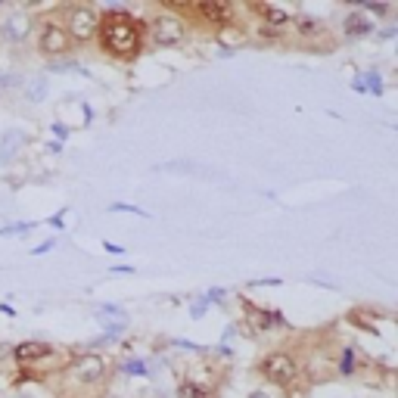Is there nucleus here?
<instances>
[{
  "label": "nucleus",
  "mask_w": 398,
  "mask_h": 398,
  "mask_svg": "<svg viewBox=\"0 0 398 398\" xmlns=\"http://www.w3.org/2000/svg\"><path fill=\"white\" fill-rule=\"evenodd\" d=\"M143 34H147L143 22H137L128 10L112 7L100 16V28H97L94 41H100V50L106 56L119 62H131L143 53Z\"/></svg>",
  "instance_id": "f257e3e1"
},
{
  "label": "nucleus",
  "mask_w": 398,
  "mask_h": 398,
  "mask_svg": "<svg viewBox=\"0 0 398 398\" xmlns=\"http://www.w3.org/2000/svg\"><path fill=\"white\" fill-rule=\"evenodd\" d=\"M60 373V395L72 398V395H94L97 389L109 383L112 377V364H109L106 355H97V351H82V355H72L66 361V367Z\"/></svg>",
  "instance_id": "f03ea898"
},
{
  "label": "nucleus",
  "mask_w": 398,
  "mask_h": 398,
  "mask_svg": "<svg viewBox=\"0 0 398 398\" xmlns=\"http://www.w3.org/2000/svg\"><path fill=\"white\" fill-rule=\"evenodd\" d=\"M256 373L264 380L268 386L277 389H293V386L302 380V364L284 349H274L268 355H262V361L256 364Z\"/></svg>",
  "instance_id": "7ed1b4c3"
},
{
  "label": "nucleus",
  "mask_w": 398,
  "mask_h": 398,
  "mask_svg": "<svg viewBox=\"0 0 398 398\" xmlns=\"http://www.w3.org/2000/svg\"><path fill=\"white\" fill-rule=\"evenodd\" d=\"M60 25L66 28V34L72 38V44H88V41L97 38L100 13H97L94 7H84V3H72V7H62Z\"/></svg>",
  "instance_id": "20e7f679"
},
{
  "label": "nucleus",
  "mask_w": 398,
  "mask_h": 398,
  "mask_svg": "<svg viewBox=\"0 0 398 398\" xmlns=\"http://www.w3.org/2000/svg\"><path fill=\"white\" fill-rule=\"evenodd\" d=\"M184 38H187V19L184 16L156 13L149 19V41H153V47H159V50L177 47V44H184Z\"/></svg>",
  "instance_id": "39448f33"
},
{
  "label": "nucleus",
  "mask_w": 398,
  "mask_h": 398,
  "mask_svg": "<svg viewBox=\"0 0 398 398\" xmlns=\"http://www.w3.org/2000/svg\"><path fill=\"white\" fill-rule=\"evenodd\" d=\"M34 44H38V53L44 60H62V56H69L75 50L72 38L60 25V19H44L41 28H38V41Z\"/></svg>",
  "instance_id": "423d86ee"
},
{
  "label": "nucleus",
  "mask_w": 398,
  "mask_h": 398,
  "mask_svg": "<svg viewBox=\"0 0 398 398\" xmlns=\"http://www.w3.org/2000/svg\"><path fill=\"white\" fill-rule=\"evenodd\" d=\"M32 25H34V22H32V16H28L25 10H13V13H7L3 19H0V41L19 47V44L28 41Z\"/></svg>",
  "instance_id": "0eeeda50"
},
{
  "label": "nucleus",
  "mask_w": 398,
  "mask_h": 398,
  "mask_svg": "<svg viewBox=\"0 0 398 398\" xmlns=\"http://www.w3.org/2000/svg\"><path fill=\"white\" fill-rule=\"evenodd\" d=\"M10 355L19 361L22 367H32V364H41V361H50V358L60 355V349L50 343H44V339H25V343L13 345V351Z\"/></svg>",
  "instance_id": "6e6552de"
},
{
  "label": "nucleus",
  "mask_w": 398,
  "mask_h": 398,
  "mask_svg": "<svg viewBox=\"0 0 398 398\" xmlns=\"http://www.w3.org/2000/svg\"><path fill=\"white\" fill-rule=\"evenodd\" d=\"M190 13L199 22H206V25H218V28L234 22V7L224 3V0H203V3H193Z\"/></svg>",
  "instance_id": "1a4fd4ad"
},
{
  "label": "nucleus",
  "mask_w": 398,
  "mask_h": 398,
  "mask_svg": "<svg viewBox=\"0 0 398 398\" xmlns=\"http://www.w3.org/2000/svg\"><path fill=\"white\" fill-rule=\"evenodd\" d=\"M243 308H246V324H249V330H246V333L284 327V317L277 314V311H271V308H256V305H249V302H246Z\"/></svg>",
  "instance_id": "9d476101"
},
{
  "label": "nucleus",
  "mask_w": 398,
  "mask_h": 398,
  "mask_svg": "<svg viewBox=\"0 0 398 398\" xmlns=\"http://www.w3.org/2000/svg\"><path fill=\"white\" fill-rule=\"evenodd\" d=\"M290 28L296 32L299 41H317V38H327V25H324V19H317V16H305V13L293 16Z\"/></svg>",
  "instance_id": "9b49d317"
},
{
  "label": "nucleus",
  "mask_w": 398,
  "mask_h": 398,
  "mask_svg": "<svg viewBox=\"0 0 398 398\" xmlns=\"http://www.w3.org/2000/svg\"><path fill=\"white\" fill-rule=\"evenodd\" d=\"M377 32V22L371 19V16H364V13H349L343 19V38L345 41H358V38H367V34H373Z\"/></svg>",
  "instance_id": "f8f14e48"
},
{
  "label": "nucleus",
  "mask_w": 398,
  "mask_h": 398,
  "mask_svg": "<svg viewBox=\"0 0 398 398\" xmlns=\"http://www.w3.org/2000/svg\"><path fill=\"white\" fill-rule=\"evenodd\" d=\"M25 143H28V134L22 128L3 131V134H0V165H3V162H13L16 156L25 149Z\"/></svg>",
  "instance_id": "ddd939ff"
},
{
  "label": "nucleus",
  "mask_w": 398,
  "mask_h": 398,
  "mask_svg": "<svg viewBox=\"0 0 398 398\" xmlns=\"http://www.w3.org/2000/svg\"><path fill=\"white\" fill-rule=\"evenodd\" d=\"M249 10L256 16H262V25L280 28V32H286L293 22V13H286V10H280V7H271V3H249Z\"/></svg>",
  "instance_id": "4468645a"
},
{
  "label": "nucleus",
  "mask_w": 398,
  "mask_h": 398,
  "mask_svg": "<svg viewBox=\"0 0 398 398\" xmlns=\"http://www.w3.org/2000/svg\"><path fill=\"white\" fill-rule=\"evenodd\" d=\"M218 44H221V50H227V53H236L243 44H249V34H246V28L240 25V22H230V25L218 28Z\"/></svg>",
  "instance_id": "2eb2a0df"
},
{
  "label": "nucleus",
  "mask_w": 398,
  "mask_h": 398,
  "mask_svg": "<svg viewBox=\"0 0 398 398\" xmlns=\"http://www.w3.org/2000/svg\"><path fill=\"white\" fill-rule=\"evenodd\" d=\"M336 373H339V377H355V373H358V345H351V343L339 345Z\"/></svg>",
  "instance_id": "dca6fc26"
},
{
  "label": "nucleus",
  "mask_w": 398,
  "mask_h": 398,
  "mask_svg": "<svg viewBox=\"0 0 398 398\" xmlns=\"http://www.w3.org/2000/svg\"><path fill=\"white\" fill-rule=\"evenodd\" d=\"M47 90H50L47 75H34V78H28V82H25L22 94H25L28 103H41V100H47Z\"/></svg>",
  "instance_id": "f3484780"
},
{
  "label": "nucleus",
  "mask_w": 398,
  "mask_h": 398,
  "mask_svg": "<svg viewBox=\"0 0 398 398\" xmlns=\"http://www.w3.org/2000/svg\"><path fill=\"white\" fill-rule=\"evenodd\" d=\"M94 314L100 317V327L103 324H119V321H128L125 308H119V305H97Z\"/></svg>",
  "instance_id": "a211bd4d"
},
{
  "label": "nucleus",
  "mask_w": 398,
  "mask_h": 398,
  "mask_svg": "<svg viewBox=\"0 0 398 398\" xmlns=\"http://www.w3.org/2000/svg\"><path fill=\"white\" fill-rule=\"evenodd\" d=\"M177 398H212V389L203 383H196V380H184L177 386Z\"/></svg>",
  "instance_id": "6ab92c4d"
},
{
  "label": "nucleus",
  "mask_w": 398,
  "mask_h": 398,
  "mask_svg": "<svg viewBox=\"0 0 398 398\" xmlns=\"http://www.w3.org/2000/svg\"><path fill=\"white\" fill-rule=\"evenodd\" d=\"M122 373H131V377H149V364L147 361H140V358H131V361H125L122 364Z\"/></svg>",
  "instance_id": "aec40b11"
},
{
  "label": "nucleus",
  "mask_w": 398,
  "mask_h": 398,
  "mask_svg": "<svg viewBox=\"0 0 398 398\" xmlns=\"http://www.w3.org/2000/svg\"><path fill=\"white\" fill-rule=\"evenodd\" d=\"M34 227H38V224H32V221H16V224L0 227V236H25V234H32Z\"/></svg>",
  "instance_id": "412c9836"
},
{
  "label": "nucleus",
  "mask_w": 398,
  "mask_h": 398,
  "mask_svg": "<svg viewBox=\"0 0 398 398\" xmlns=\"http://www.w3.org/2000/svg\"><path fill=\"white\" fill-rule=\"evenodd\" d=\"M361 88H367V90H373V94H383V78H380V72H364V84Z\"/></svg>",
  "instance_id": "4be33fe9"
},
{
  "label": "nucleus",
  "mask_w": 398,
  "mask_h": 398,
  "mask_svg": "<svg viewBox=\"0 0 398 398\" xmlns=\"http://www.w3.org/2000/svg\"><path fill=\"white\" fill-rule=\"evenodd\" d=\"M358 13H364V16H367V13H373V16H386V13H392V7H389V3H367V0H364Z\"/></svg>",
  "instance_id": "5701e85b"
},
{
  "label": "nucleus",
  "mask_w": 398,
  "mask_h": 398,
  "mask_svg": "<svg viewBox=\"0 0 398 398\" xmlns=\"http://www.w3.org/2000/svg\"><path fill=\"white\" fill-rule=\"evenodd\" d=\"M109 212H128V215H137V218H147V212L140 209V206H131V203H112L109 206Z\"/></svg>",
  "instance_id": "b1692460"
},
{
  "label": "nucleus",
  "mask_w": 398,
  "mask_h": 398,
  "mask_svg": "<svg viewBox=\"0 0 398 398\" xmlns=\"http://www.w3.org/2000/svg\"><path fill=\"white\" fill-rule=\"evenodd\" d=\"M209 305H212L209 299H206V296H199L193 305H190V317H193V321H199V317H203L206 311H209Z\"/></svg>",
  "instance_id": "393cba45"
},
{
  "label": "nucleus",
  "mask_w": 398,
  "mask_h": 398,
  "mask_svg": "<svg viewBox=\"0 0 398 398\" xmlns=\"http://www.w3.org/2000/svg\"><path fill=\"white\" fill-rule=\"evenodd\" d=\"M50 249H56V240H44V243H38L32 249V256H47Z\"/></svg>",
  "instance_id": "a878e982"
},
{
  "label": "nucleus",
  "mask_w": 398,
  "mask_h": 398,
  "mask_svg": "<svg viewBox=\"0 0 398 398\" xmlns=\"http://www.w3.org/2000/svg\"><path fill=\"white\" fill-rule=\"evenodd\" d=\"M206 299H209V302H215V305H224L227 293H224V290H218V286H215V290H209V293H206Z\"/></svg>",
  "instance_id": "bb28decb"
},
{
  "label": "nucleus",
  "mask_w": 398,
  "mask_h": 398,
  "mask_svg": "<svg viewBox=\"0 0 398 398\" xmlns=\"http://www.w3.org/2000/svg\"><path fill=\"white\" fill-rule=\"evenodd\" d=\"M10 84H16V78H13V75H7V72H0V90H7Z\"/></svg>",
  "instance_id": "cd10ccee"
},
{
  "label": "nucleus",
  "mask_w": 398,
  "mask_h": 398,
  "mask_svg": "<svg viewBox=\"0 0 398 398\" xmlns=\"http://www.w3.org/2000/svg\"><path fill=\"white\" fill-rule=\"evenodd\" d=\"M103 249L112 252V256H125V246H119V243H103Z\"/></svg>",
  "instance_id": "c85d7f7f"
},
{
  "label": "nucleus",
  "mask_w": 398,
  "mask_h": 398,
  "mask_svg": "<svg viewBox=\"0 0 398 398\" xmlns=\"http://www.w3.org/2000/svg\"><path fill=\"white\" fill-rule=\"evenodd\" d=\"M246 398H274V395H271L268 389H249V395H246Z\"/></svg>",
  "instance_id": "c756f323"
},
{
  "label": "nucleus",
  "mask_w": 398,
  "mask_h": 398,
  "mask_svg": "<svg viewBox=\"0 0 398 398\" xmlns=\"http://www.w3.org/2000/svg\"><path fill=\"white\" fill-rule=\"evenodd\" d=\"M109 274H134V268H128V264H115Z\"/></svg>",
  "instance_id": "7c9ffc66"
},
{
  "label": "nucleus",
  "mask_w": 398,
  "mask_h": 398,
  "mask_svg": "<svg viewBox=\"0 0 398 398\" xmlns=\"http://www.w3.org/2000/svg\"><path fill=\"white\" fill-rule=\"evenodd\" d=\"M53 134H56V137H66V134H69V128H66L62 122H56V125H53Z\"/></svg>",
  "instance_id": "2f4dec72"
}]
</instances>
